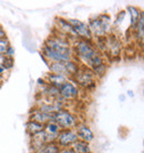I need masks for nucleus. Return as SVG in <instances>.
<instances>
[{
  "label": "nucleus",
  "mask_w": 144,
  "mask_h": 153,
  "mask_svg": "<svg viewBox=\"0 0 144 153\" xmlns=\"http://www.w3.org/2000/svg\"><path fill=\"white\" fill-rule=\"evenodd\" d=\"M73 58L82 67L94 71L99 67L109 63L105 56L99 52L95 48L93 40H83L78 39L72 43Z\"/></svg>",
  "instance_id": "1"
},
{
  "label": "nucleus",
  "mask_w": 144,
  "mask_h": 153,
  "mask_svg": "<svg viewBox=\"0 0 144 153\" xmlns=\"http://www.w3.org/2000/svg\"><path fill=\"white\" fill-rule=\"evenodd\" d=\"M43 45L47 46L49 49L56 51L58 53L73 57V51H72V43L63 36L59 35L57 32L52 31L51 35L45 40Z\"/></svg>",
  "instance_id": "2"
},
{
  "label": "nucleus",
  "mask_w": 144,
  "mask_h": 153,
  "mask_svg": "<svg viewBox=\"0 0 144 153\" xmlns=\"http://www.w3.org/2000/svg\"><path fill=\"white\" fill-rule=\"evenodd\" d=\"M72 80L74 81V83L79 87L81 91L82 90L83 91H92V90H94L99 81L92 70L88 69L85 67H82V65L80 68L79 72L76 73V76Z\"/></svg>",
  "instance_id": "3"
},
{
  "label": "nucleus",
  "mask_w": 144,
  "mask_h": 153,
  "mask_svg": "<svg viewBox=\"0 0 144 153\" xmlns=\"http://www.w3.org/2000/svg\"><path fill=\"white\" fill-rule=\"evenodd\" d=\"M53 121L60 126L61 130H73L76 129V126L80 122H82L80 120L79 115L76 112L71 111L70 109L61 110L53 114Z\"/></svg>",
  "instance_id": "4"
},
{
  "label": "nucleus",
  "mask_w": 144,
  "mask_h": 153,
  "mask_svg": "<svg viewBox=\"0 0 144 153\" xmlns=\"http://www.w3.org/2000/svg\"><path fill=\"white\" fill-rule=\"evenodd\" d=\"M52 31H54V32H57L59 35L65 37L71 43H73V42L76 41V40L79 39L78 36L76 35L74 30H73V28L71 27V25L69 23L68 19L61 17V16H58V17L54 18Z\"/></svg>",
  "instance_id": "5"
},
{
  "label": "nucleus",
  "mask_w": 144,
  "mask_h": 153,
  "mask_svg": "<svg viewBox=\"0 0 144 153\" xmlns=\"http://www.w3.org/2000/svg\"><path fill=\"white\" fill-rule=\"evenodd\" d=\"M59 93H60L61 99L65 100V102L70 103V102H74V101L80 99L81 90L74 83V81L69 80L63 85H61L60 88H59Z\"/></svg>",
  "instance_id": "6"
},
{
  "label": "nucleus",
  "mask_w": 144,
  "mask_h": 153,
  "mask_svg": "<svg viewBox=\"0 0 144 153\" xmlns=\"http://www.w3.org/2000/svg\"><path fill=\"white\" fill-rule=\"evenodd\" d=\"M123 50L121 39L119 38L115 33L106 37V49H105V58H120L121 52Z\"/></svg>",
  "instance_id": "7"
},
{
  "label": "nucleus",
  "mask_w": 144,
  "mask_h": 153,
  "mask_svg": "<svg viewBox=\"0 0 144 153\" xmlns=\"http://www.w3.org/2000/svg\"><path fill=\"white\" fill-rule=\"evenodd\" d=\"M78 140L79 139H78L74 129L73 130H61L57 135L56 143L60 149H68V148H71Z\"/></svg>",
  "instance_id": "8"
},
{
  "label": "nucleus",
  "mask_w": 144,
  "mask_h": 153,
  "mask_svg": "<svg viewBox=\"0 0 144 153\" xmlns=\"http://www.w3.org/2000/svg\"><path fill=\"white\" fill-rule=\"evenodd\" d=\"M67 19H68L69 23L71 25V27L73 28L78 38L83 39V40H93L87 22L81 21L80 19H76V18H67Z\"/></svg>",
  "instance_id": "9"
},
{
  "label": "nucleus",
  "mask_w": 144,
  "mask_h": 153,
  "mask_svg": "<svg viewBox=\"0 0 144 153\" xmlns=\"http://www.w3.org/2000/svg\"><path fill=\"white\" fill-rule=\"evenodd\" d=\"M88 28L91 32V36L93 39H99V38H105L106 32L103 28V25L101 22V20L99 18V16H94L91 17L90 19L88 20Z\"/></svg>",
  "instance_id": "10"
},
{
  "label": "nucleus",
  "mask_w": 144,
  "mask_h": 153,
  "mask_svg": "<svg viewBox=\"0 0 144 153\" xmlns=\"http://www.w3.org/2000/svg\"><path fill=\"white\" fill-rule=\"evenodd\" d=\"M76 135H78V139L80 141L87 142V143H91V142L94 141V132L91 129V126H89L88 123L85 122H80L78 126H76Z\"/></svg>",
  "instance_id": "11"
},
{
  "label": "nucleus",
  "mask_w": 144,
  "mask_h": 153,
  "mask_svg": "<svg viewBox=\"0 0 144 153\" xmlns=\"http://www.w3.org/2000/svg\"><path fill=\"white\" fill-rule=\"evenodd\" d=\"M37 98H45V99L49 100H56L60 98V93H59V89L54 88L52 85L48 83H42L38 85V90H37Z\"/></svg>",
  "instance_id": "12"
},
{
  "label": "nucleus",
  "mask_w": 144,
  "mask_h": 153,
  "mask_svg": "<svg viewBox=\"0 0 144 153\" xmlns=\"http://www.w3.org/2000/svg\"><path fill=\"white\" fill-rule=\"evenodd\" d=\"M28 120H32L36 122H39L41 124H46L49 121H53V114L50 113H46V112H42L40 110H38L37 108H32L30 111H29V119Z\"/></svg>",
  "instance_id": "13"
},
{
  "label": "nucleus",
  "mask_w": 144,
  "mask_h": 153,
  "mask_svg": "<svg viewBox=\"0 0 144 153\" xmlns=\"http://www.w3.org/2000/svg\"><path fill=\"white\" fill-rule=\"evenodd\" d=\"M42 78H43V80H45L46 83L50 84V85H52V87L58 88V89L60 88L61 85H63L67 81L70 80V79H68V78L65 76L57 74V73H50V72L46 73Z\"/></svg>",
  "instance_id": "14"
},
{
  "label": "nucleus",
  "mask_w": 144,
  "mask_h": 153,
  "mask_svg": "<svg viewBox=\"0 0 144 153\" xmlns=\"http://www.w3.org/2000/svg\"><path fill=\"white\" fill-rule=\"evenodd\" d=\"M125 11L130 16V30H133V28L137 26V23L139 22V20L144 12L141 8L137 7V6H128Z\"/></svg>",
  "instance_id": "15"
},
{
  "label": "nucleus",
  "mask_w": 144,
  "mask_h": 153,
  "mask_svg": "<svg viewBox=\"0 0 144 153\" xmlns=\"http://www.w3.org/2000/svg\"><path fill=\"white\" fill-rule=\"evenodd\" d=\"M132 35L134 37V39L137 40V43H140L141 46H142L144 39V13L140 18L139 22L137 23V26L133 28Z\"/></svg>",
  "instance_id": "16"
},
{
  "label": "nucleus",
  "mask_w": 144,
  "mask_h": 153,
  "mask_svg": "<svg viewBox=\"0 0 144 153\" xmlns=\"http://www.w3.org/2000/svg\"><path fill=\"white\" fill-rule=\"evenodd\" d=\"M45 129V126L41 124V123L39 122H36V121H32V120H28L26 123V131H27V134L29 135V137H33L36 134L40 133L42 132Z\"/></svg>",
  "instance_id": "17"
},
{
  "label": "nucleus",
  "mask_w": 144,
  "mask_h": 153,
  "mask_svg": "<svg viewBox=\"0 0 144 153\" xmlns=\"http://www.w3.org/2000/svg\"><path fill=\"white\" fill-rule=\"evenodd\" d=\"M65 69H67L68 76L70 80H72V79L76 76V73L79 72L80 68H81V65L76 61V59H72L70 61L65 62Z\"/></svg>",
  "instance_id": "18"
},
{
  "label": "nucleus",
  "mask_w": 144,
  "mask_h": 153,
  "mask_svg": "<svg viewBox=\"0 0 144 153\" xmlns=\"http://www.w3.org/2000/svg\"><path fill=\"white\" fill-rule=\"evenodd\" d=\"M48 69H49L50 73L61 74V76H65L69 79L65 62H50V63H48Z\"/></svg>",
  "instance_id": "19"
},
{
  "label": "nucleus",
  "mask_w": 144,
  "mask_h": 153,
  "mask_svg": "<svg viewBox=\"0 0 144 153\" xmlns=\"http://www.w3.org/2000/svg\"><path fill=\"white\" fill-rule=\"evenodd\" d=\"M71 149L74 151V153H93L92 152L90 143L80 141V140H78V141L71 146Z\"/></svg>",
  "instance_id": "20"
},
{
  "label": "nucleus",
  "mask_w": 144,
  "mask_h": 153,
  "mask_svg": "<svg viewBox=\"0 0 144 153\" xmlns=\"http://www.w3.org/2000/svg\"><path fill=\"white\" fill-rule=\"evenodd\" d=\"M43 131H45L47 134L51 135V137L57 138V135L59 134V132L61 131V129H60V126H58L54 121H49L48 123L45 124V129H43Z\"/></svg>",
  "instance_id": "21"
},
{
  "label": "nucleus",
  "mask_w": 144,
  "mask_h": 153,
  "mask_svg": "<svg viewBox=\"0 0 144 153\" xmlns=\"http://www.w3.org/2000/svg\"><path fill=\"white\" fill-rule=\"evenodd\" d=\"M60 152V148L57 146V143H48L42 146L40 149L34 151L32 153H59Z\"/></svg>",
  "instance_id": "22"
},
{
  "label": "nucleus",
  "mask_w": 144,
  "mask_h": 153,
  "mask_svg": "<svg viewBox=\"0 0 144 153\" xmlns=\"http://www.w3.org/2000/svg\"><path fill=\"white\" fill-rule=\"evenodd\" d=\"M125 16H126V11L125 10H121L120 12H118V15H117V17H115V19L113 21V30L114 28L119 27V26H121L122 23H123V21L125 19Z\"/></svg>",
  "instance_id": "23"
},
{
  "label": "nucleus",
  "mask_w": 144,
  "mask_h": 153,
  "mask_svg": "<svg viewBox=\"0 0 144 153\" xmlns=\"http://www.w3.org/2000/svg\"><path fill=\"white\" fill-rule=\"evenodd\" d=\"M10 46H11V43L9 41L8 37H4V38L0 39V56H4L7 49Z\"/></svg>",
  "instance_id": "24"
},
{
  "label": "nucleus",
  "mask_w": 144,
  "mask_h": 153,
  "mask_svg": "<svg viewBox=\"0 0 144 153\" xmlns=\"http://www.w3.org/2000/svg\"><path fill=\"white\" fill-rule=\"evenodd\" d=\"M2 65H4L6 69H7L8 72H9V71L13 68V65H15V59L4 57V62H2Z\"/></svg>",
  "instance_id": "25"
},
{
  "label": "nucleus",
  "mask_w": 144,
  "mask_h": 153,
  "mask_svg": "<svg viewBox=\"0 0 144 153\" xmlns=\"http://www.w3.org/2000/svg\"><path fill=\"white\" fill-rule=\"evenodd\" d=\"M15 53H16V51H15V48L12 46H10L9 48L7 49V51H6V53H4V57H7V58H12V59H15Z\"/></svg>",
  "instance_id": "26"
},
{
  "label": "nucleus",
  "mask_w": 144,
  "mask_h": 153,
  "mask_svg": "<svg viewBox=\"0 0 144 153\" xmlns=\"http://www.w3.org/2000/svg\"><path fill=\"white\" fill-rule=\"evenodd\" d=\"M4 37H7V33H6V30H4L2 26H0V39L1 38H4Z\"/></svg>",
  "instance_id": "27"
},
{
  "label": "nucleus",
  "mask_w": 144,
  "mask_h": 153,
  "mask_svg": "<svg viewBox=\"0 0 144 153\" xmlns=\"http://www.w3.org/2000/svg\"><path fill=\"white\" fill-rule=\"evenodd\" d=\"M59 153H74V151L71 148H68V149H60Z\"/></svg>",
  "instance_id": "28"
},
{
  "label": "nucleus",
  "mask_w": 144,
  "mask_h": 153,
  "mask_svg": "<svg viewBox=\"0 0 144 153\" xmlns=\"http://www.w3.org/2000/svg\"><path fill=\"white\" fill-rule=\"evenodd\" d=\"M126 96L130 97V98H134V93H133V91H128Z\"/></svg>",
  "instance_id": "29"
},
{
  "label": "nucleus",
  "mask_w": 144,
  "mask_h": 153,
  "mask_svg": "<svg viewBox=\"0 0 144 153\" xmlns=\"http://www.w3.org/2000/svg\"><path fill=\"white\" fill-rule=\"evenodd\" d=\"M4 60V56H0V65H2Z\"/></svg>",
  "instance_id": "30"
},
{
  "label": "nucleus",
  "mask_w": 144,
  "mask_h": 153,
  "mask_svg": "<svg viewBox=\"0 0 144 153\" xmlns=\"http://www.w3.org/2000/svg\"><path fill=\"white\" fill-rule=\"evenodd\" d=\"M0 26H1V25H0Z\"/></svg>",
  "instance_id": "31"
}]
</instances>
